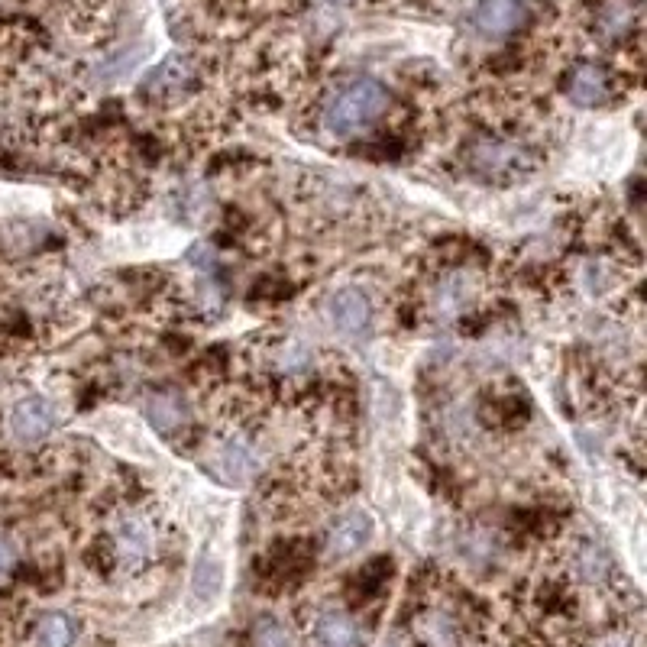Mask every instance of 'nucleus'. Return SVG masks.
Masks as SVG:
<instances>
[{
  "label": "nucleus",
  "instance_id": "f257e3e1",
  "mask_svg": "<svg viewBox=\"0 0 647 647\" xmlns=\"http://www.w3.org/2000/svg\"><path fill=\"white\" fill-rule=\"evenodd\" d=\"M385 110H389V91L376 81H356L324 107V130L347 140V136L366 133Z\"/></svg>",
  "mask_w": 647,
  "mask_h": 647
},
{
  "label": "nucleus",
  "instance_id": "f03ea898",
  "mask_svg": "<svg viewBox=\"0 0 647 647\" xmlns=\"http://www.w3.org/2000/svg\"><path fill=\"white\" fill-rule=\"evenodd\" d=\"M159 534L153 518L146 515H127L114 531V554L123 570H143L156 557Z\"/></svg>",
  "mask_w": 647,
  "mask_h": 647
},
{
  "label": "nucleus",
  "instance_id": "7ed1b4c3",
  "mask_svg": "<svg viewBox=\"0 0 647 647\" xmlns=\"http://www.w3.org/2000/svg\"><path fill=\"white\" fill-rule=\"evenodd\" d=\"M528 17L525 0H479L473 10V26L483 36H508Z\"/></svg>",
  "mask_w": 647,
  "mask_h": 647
},
{
  "label": "nucleus",
  "instance_id": "20e7f679",
  "mask_svg": "<svg viewBox=\"0 0 647 647\" xmlns=\"http://www.w3.org/2000/svg\"><path fill=\"white\" fill-rule=\"evenodd\" d=\"M55 428V411L46 398H23V402L10 411V434L20 444H36Z\"/></svg>",
  "mask_w": 647,
  "mask_h": 647
},
{
  "label": "nucleus",
  "instance_id": "39448f33",
  "mask_svg": "<svg viewBox=\"0 0 647 647\" xmlns=\"http://www.w3.org/2000/svg\"><path fill=\"white\" fill-rule=\"evenodd\" d=\"M314 644L318 647H363L360 622L343 609H324L314 618Z\"/></svg>",
  "mask_w": 647,
  "mask_h": 647
},
{
  "label": "nucleus",
  "instance_id": "423d86ee",
  "mask_svg": "<svg viewBox=\"0 0 647 647\" xmlns=\"http://www.w3.org/2000/svg\"><path fill=\"white\" fill-rule=\"evenodd\" d=\"M330 321H334L337 330L350 337H360L363 330H369V321H373V308H369V298L356 288H347V292H337L330 298Z\"/></svg>",
  "mask_w": 647,
  "mask_h": 647
},
{
  "label": "nucleus",
  "instance_id": "0eeeda50",
  "mask_svg": "<svg viewBox=\"0 0 647 647\" xmlns=\"http://www.w3.org/2000/svg\"><path fill=\"white\" fill-rule=\"evenodd\" d=\"M373 534V521L366 512H350L347 518H340L334 531L327 534V554L330 557H350L356 550H363V544Z\"/></svg>",
  "mask_w": 647,
  "mask_h": 647
},
{
  "label": "nucleus",
  "instance_id": "6e6552de",
  "mask_svg": "<svg viewBox=\"0 0 647 647\" xmlns=\"http://www.w3.org/2000/svg\"><path fill=\"white\" fill-rule=\"evenodd\" d=\"M211 466L227 479V483H243V479L256 470V457L243 440L233 437V440H224V444H217Z\"/></svg>",
  "mask_w": 647,
  "mask_h": 647
},
{
  "label": "nucleus",
  "instance_id": "1a4fd4ad",
  "mask_svg": "<svg viewBox=\"0 0 647 647\" xmlns=\"http://www.w3.org/2000/svg\"><path fill=\"white\" fill-rule=\"evenodd\" d=\"M567 94L573 104H583V107H596L609 98V78L599 65H576L573 75L567 81Z\"/></svg>",
  "mask_w": 647,
  "mask_h": 647
},
{
  "label": "nucleus",
  "instance_id": "9d476101",
  "mask_svg": "<svg viewBox=\"0 0 647 647\" xmlns=\"http://www.w3.org/2000/svg\"><path fill=\"white\" fill-rule=\"evenodd\" d=\"M36 647H72L75 644V622L62 612H46L33 628Z\"/></svg>",
  "mask_w": 647,
  "mask_h": 647
},
{
  "label": "nucleus",
  "instance_id": "9b49d317",
  "mask_svg": "<svg viewBox=\"0 0 647 647\" xmlns=\"http://www.w3.org/2000/svg\"><path fill=\"white\" fill-rule=\"evenodd\" d=\"M250 644L253 647H301V638L285 618L263 615L250 631Z\"/></svg>",
  "mask_w": 647,
  "mask_h": 647
},
{
  "label": "nucleus",
  "instance_id": "f8f14e48",
  "mask_svg": "<svg viewBox=\"0 0 647 647\" xmlns=\"http://www.w3.org/2000/svg\"><path fill=\"white\" fill-rule=\"evenodd\" d=\"M146 418L156 424L159 431H172L185 421V405L175 392H159L146 402Z\"/></svg>",
  "mask_w": 647,
  "mask_h": 647
},
{
  "label": "nucleus",
  "instance_id": "ddd939ff",
  "mask_svg": "<svg viewBox=\"0 0 647 647\" xmlns=\"http://www.w3.org/2000/svg\"><path fill=\"white\" fill-rule=\"evenodd\" d=\"M521 149L518 146H508V143H479L476 153H473V165L486 169L492 175H499L502 169H515V162L521 165Z\"/></svg>",
  "mask_w": 647,
  "mask_h": 647
},
{
  "label": "nucleus",
  "instance_id": "4468645a",
  "mask_svg": "<svg viewBox=\"0 0 647 647\" xmlns=\"http://www.w3.org/2000/svg\"><path fill=\"white\" fill-rule=\"evenodd\" d=\"M10 560H13V550H10V547H4V544H0V570H4V567H10Z\"/></svg>",
  "mask_w": 647,
  "mask_h": 647
}]
</instances>
